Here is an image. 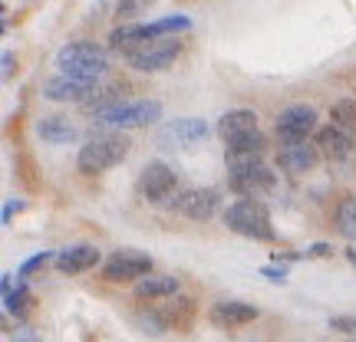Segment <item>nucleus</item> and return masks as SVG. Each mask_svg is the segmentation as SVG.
Returning a JSON list of instances; mask_svg holds the SVG:
<instances>
[{
  "label": "nucleus",
  "instance_id": "1",
  "mask_svg": "<svg viewBox=\"0 0 356 342\" xmlns=\"http://www.w3.org/2000/svg\"><path fill=\"white\" fill-rule=\"evenodd\" d=\"M129 139L119 135V132H102L96 139H89L83 148H79L76 165L83 175H99V171H109V168L122 165L129 158Z\"/></svg>",
  "mask_w": 356,
  "mask_h": 342
},
{
  "label": "nucleus",
  "instance_id": "2",
  "mask_svg": "<svg viewBox=\"0 0 356 342\" xmlns=\"http://www.w3.org/2000/svg\"><path fill=\"white\" fill-rule=\"evenodd\" d=\"M56 66L63 69V76L83 79V83H96L99 76H106L109 69V56L102 46L89 43V40H79V43H70L56 53Z\"/></svg>",
  "mask_w": 356,
  "mask_h": 342
},
{
  "label": "nucleus",
  "instance_id": "3",
  "mask_svg": "<svg viewBox=\"0 0 356 342\" xmlns=\"http://www.w3.org/2000/svg\"><path fill=\"white\" fill-rule=\"evenodd\" d=\"M225 224H228L234 234L251 237V241H274L270 211H267V204L257 201V198H238L234 204H228Z\"/></svg>",
  "mask_w": 356,
  "mask_h": 342
},
{
  "label": "nucleus",
  "instance_id": "4",
  "mask_svg": "<svg viewBox=\"0 0 356 342\" xmlns=\"http://www.w3.org/2000/svg\"><path fill=\"white\" fill-rule=\"evenodd\" d=\"M162 119V105L155 99H142V102H119L113 109L96 115V126L102 128H142V126H152Z\"/></svg>",
  "mask_w": 356,
  "mask_h": 342
},
{
  "label": "nucleus",
  "instance_id": "5",
  "mask_svg": "<svg viewBox=\"0 0 356 342\" xmlns=\"http://www.w3.org/2000/svg\"><path fill=\"white\" fill-rule=\"evenodd\" d=\"M228 185H231V191H238L241 198H261L264 191L274 188V171H270L261 158L228 162Z\"/></svg>",
  "mask_w": 356,
  "mask_h": 342
},
{
  "label": "nucleus",
  "instance_id": "6",
  "mask_svg": "<svg viewBox=\"0 0 356 342\" xmlns=\"http://www.w3.org/2000/svg\"><path fill=\"white\" fill-rule=\"evenodd\" d=\"M317 128V112L314 105H287L277 115V139L280 145H300L307 135Z\"/></svg>",
  "mask_w": 356,
  "mask_h": 342
},
{
  "label": "nucleus",
  "instance_id": "7",
  "mask_svg": "<svg viewBox=\"0 0 356 342\" xmlns=\"http://www.w3.org/2000/svg\"><path fill=\"white\" fill-rule=\"evenodd\" d=\"M175 185H178V178L165 162H149L139 175V191L149 204H165L175 194Z\"/></svg>",
  "mask_w": 356,
  "mask_h": 342
},
{
  "label": "nucleus",
  "instance_id": "8",
  "mask_svg": "<svg viewBox=\"0 0 356 342\" xmlns=\"http://www.w3.org/2000/svg\"><path fill=\"white\" fill-rule=\"evenodd\" d=\"M152 273V260L139 250H119L106 260L102 266V277L109 280V283H126V280H142Z\"/></svg>",
  "mask_w": 356,
  "mask_h": 342
},
{
  "label": "nucleus",
  "instance_id": "9",
  "mask_svg": "<svg viewBox=\"0 0 356 342\" xmlns=\"http://www.w3.org/2000/svg\"><path fill=\"white\" fill-rule=\"evenodd\" d=\"M178 50H181V46H178L175 40L159 37V40H152L149 46H142L139 53H132L129 63L136 66L139 73H162V69H168V66L175 63Z\"/></svg>",
  "mask_w": 356,
  "mask_h": 342
},
{
  "label": "nucleus",
  "instance_id": "10",
  "mask_svg": "<svg viewBox=\"0 0 356 342\" xmlns=\"http://www.w3.org/2000/svg\"><path fill=\"white\" fill-rule=\"evenodd\" d=\"M204 135H208V126H204L202 119H175V122L162 126L159 145H162V148H191V145L202 142Z\"/></svg>",
  "mask_w": 356,
  "mask_h": 342
},
{
  "label": "nucleus",
  "instance_id": "11",
  "mask_svg": "<svg viewBox=\"0 0 356 342\" xmlns=\"http://www.w3.org/2000/svg\"><path fill=\"white\" fill-rule=\"evenodd\" d=\"M181 217H188V221H208V217L218 211V191L215 188H191L185 194H178L175 201H172Z\"/></svg>",
  "mask_w": 356,
  "mask_h": 342
},
{
  "label": "nucleus",
  "instance_id": "12",
  "mask_svg": "<svg viewBox=\"0 0 356 342\" xmlns=\"http://www.w3.org/2000/svg\"><path fill=\"white\" fill-rule=\"evenodd\" d=\"M96 92V83H83V79H73V76H56L43 86V96L53 102H83Z\"/></svg>",
  "mask_w": 356,
  "mask_h": 342
},
{
  "label": "nucleus",
  "instance_id": "13",
  "mask_svg": "<svg viewBox=\"0 0 356 342\" xmlns=\"http://www.w3.org/2000/svg\"><path fill=\"white\" fill-rule=\"evenodd\" d=\"M99 264V250L92 247V243H76V247H66L56 254V270L60 273H70V277H76V273H86L92 266Z\"/></svg>",
  "mask_w": 356,
  "mask_h": 342
},
{
  "label": "nucleus",
  "instance_id": "14",
  "mask_svg": "<svg viewBox=\"0 0 356 342\" xmlns=\"http://www.w3.org/2000/svg\"><path fill=\"white\" fill-rule=\"evenodd\" d=\"M152 40V30H149V24H122L119 30H113V37H109V46L119 53H126V56H132V53H139L142 46H149Z\"/></svg>",
  "mask_w": 356,
  "mask_h": 342
},
{
  "label": "nucleus",
  "instance_id": "15",
  "mask_svg": "<svg viewBox=\"0 0 356 342\" xmlns=\"http://www.w3.org/2000/svg\"><path fill=\"white\" fill-rule=\"evenodd\" d=\"M320 152L310 145V142H300V145H284L277 155V165L284 168V171H291V175H304V171H310V168L317 165Z\"/></svg>",
  "mask_w": 356,
  "mask_h": 342
},
{
  "label": "nucleus",
  "instance_id": "16",
  "mask_svg": "<svg viewBox=\"0 0 356 342\" xmlns=\"http://www.w3.org/2000/svg\"><path fill=\"white\" fill-rule=\"evenodd\" d=\"M317 148L327 155V158H346V155L353 152V135H350L346 128L330 122L327 128L317 132Z\"/></svg>",
  "mask_w": 356,
  "mask_h": 342
},
{
  "label": "nucleus",
  "instance_id": "17",
  "mask_svg": "<svg viewBox=\"0 0 356 342\" xmlns=\"http://www.w3.org/2000/svg\"><path fill=\"white\" fill-rule=\"evenodd\" d=\"M257 309L251 303H218L211 309V323L221 326V330H238L244 323H254Z\"/></svg>",
  "mask_w": 356,
  "mask_h": 342
},
{
  "label": "nucleus",
  "instance_id": "18",
  "mask_svg": "<svg viewBox=\"0 0 356 342\" xmlns=\"http://www.w3.org/2000/svg\"><path fill=\"white\" fill-rule=\"evenodd\" d=\"M267 148V139L261 132H248V135H238V139H228V162H251V158H261Z\"/></svg>",
  "mask_w": 356,
  "mask_h": 342
},
{
  "label": "nucleus",
  "instance_id": "19",
  "mask_svg": "<svg viewBox=\"0 0 356 342\" xmlns=\"http://www.w3.org/2000/svg\"><path fill=\"white\" fill-rule=\"evenodd\" d=\"M218 132L228 139H238V135H248V132H257V115L251 109H231L218 119Z\"/></svg>",
  "mask_w": 356,
  "mask_h": 342
},
{
  "label": "nucleus",
  "instance_id": "20",
  "mask_svg": "<svg viewBox=\"0 0 356 342\" xmlns=\"http://www.w3.org/2000/svg\"><path fill=\"white\" fill-rule=\"evenodd\" d=\"M40 139L50 142V145H66V142L76 139V126L70 122V119H63V115H47V119H40Z\"/></svg>",
  "mask_w": 356,
  "mask_h": 342
},
{
  "label": "nucleus",
  "instance_id": "21",
  "mask_svg": "<svg viewBox=\"0 0 356 342\" xmlns=\"http://www.w3.org/2000/svg\"><path fill=\"white\" fill-rule=\"evenodd\" d=\"M191 316H195V300H188V296H181V300H175V306H162L155 313L162 330H185Z\"/></svg>",
  "mask_w": 356,
  "mask_h": 342
},
{
  "label": "nucleus",
  "instance_id": "22",
  "mask_svg": "<svg viewBox=\"0 0 356 342\" xmlns=\"http://www.w3.org/2000/svg\"><path fill=\"white\" fill-rule=\"evenodd\" d=\"M178 293V280L175 277H142L136 283V296L139 300H162V296H175Z\"/></svg>",
  "mask_w": 356,
  "mask_h": 342
},
{
  "label": "nucleus",
  "instance_id": "23",
  "mask_svg": "<svg viewBox=\"0 0 356 342\" xmlns=\"http://www.w3.org/2000/svg\"><path fill=\"white\" fill-rule=\"evenodd\" d=\"M330 119H333V126L353 132V128H356V99H353V96L333 102V105H330Z\"/></svg>",
  "mask_w": 356,
  "mask_h": 342
},
{
  "label": "nucleus",
  "instance_id": "24",
  "mask_svg": "<svg viewBox=\"0 0 356 342\" xmlns=\"http://www.w3.org/2000/svg\"><path fill=\"white\" fill-rule=\"evenodd\" d=\"M337 228H340L343 237L356 241V194H350V198L340 201V207H337Z\"/></svg>",
  "mask_w": 356,
  "mask_h": 342
},
{
  "label": "nucleus",
  "instance_id": "25",
  "mask_svg": "<svg viewBox=\"0 0 356 342\" xmlns=\"http://www.w3.org/2000/svg\"><path fill=\"white\" fill-rule=\"evenodd\" d=\"M188 26H191L188 17L175 13V17H162V20H152V24H149V30H152V37H165V33H175V30H188Z\"/></svg>",
  "mask_w": 356,
  "mask_h": 342
},
{
  "label": "nucleus",
  "instance_id": "26",
  "mask_svg": "<svg viewBox=\"0 0 356 342\" xmlns=\"http://www.w3.org/2000/svg\"><path fill=\"white\" fill-rule=\"evenodd\" d=\"M149 3H155V0H119V3H115V10H119L122 20H129V17H136V13L145 10Z\"/></svg>",
  "mask_w": 356,
  "mask_h": 342
},
{
  "label": "nucleus",
  "instance_id": "27",
  "mask_svg": "<svg viewBox=\"0 0 356 342\" xmlns=\"http://www.w3.org/2000/svg\"><path fill=\"white\" fill-rule=\"evenodd\" d=\"M47 264H50V254H47V250H43V254H37V257H30V260L20 266V277H30V273H37L40 266H47Z\"/></svg>",
  "mask_w": 356,
  "mask_h": 342
},
{
  "label": "nucleus",
  "instance_id": "28",
  "mask_svg": "<svg viewBox=\"0 0 356 342\" xmlns=\"http://www.w3.org/2000/svg\"><path fill=\"white\" fill-rule=\"evenodd\" d=\"M330 330L356 332V319H353V316H333V319H330Z\"/></svg>",
  "mask_w": 356,
  "mask_h": 342
},
{
  "label": "nucleus",
  "instance_id": "29",
  "mask_svg": "<svg viewBox=\"0 0 356 342\" xmlns=\"http://www.w3.org/2000/svg\"><path fill=\"white\" fill-rule=\"evenodd\" d=\"M264 277L274 280V283H284V280H287V270H284V266H264Z\"/></svg>",
  "mask_w": 356,
  "mask_h": 342
},
{
  "label": "nucleus",
  "instance_id": "30",
  "mask_svg": "<svg viewBox=\"0 0 356 342\" xmlns=\"http://www.w3.org/2000/svg\"><path fill=\"white\" fill-rule=\"evenodd\" d=\"M330 254H333L330 243H314V247L307 250V257H330Z\"/></svg>",
  "mask_w": 356,
  "mask_h": 342
},
{
  "label": "nucleus",
  "instance_id": "31",
  "mask_svg": "<svg viewBox=\"0 0 356 342\" xmlns=\"http://www.w3.org/2000/svg\"><path fill=\"white\" fill-rule=\"evenodd\" d=\"M17 211H24V201H10L7 207H3V224H7V221H10Z\"/></svg>",
  "mask_w": 356,
  "mask_h": 342
},
{
  "label": "nucleus",
  "instance_id": "32",
  "mask_svg": "<svg viewBox=\"0 0 356 342\" xmlns=\"http://www.w3.org/2000/svg\"><path fill=\"white\" fill-rule=\"evenodd\" d=\"M13 73V53H3V79H10Z\"/></svg>",
  "mask_w": 356,
  "mask_h": 342
},
{
  "label": "nucleus",
  "instance_id": "33",
  "mask_svg": "<svg viewBox=\"0 0 356 342\" xmlns=\"http://www.w3.org/2000/svg\"><path fill=\"white\" fill-rule=\"evenodd\" d=\"M346 257H350V264H356V247H350V250H346Z\"/></svg>",
  "mask_w": 356,
  "mask_h": 342
}]
</instances>
